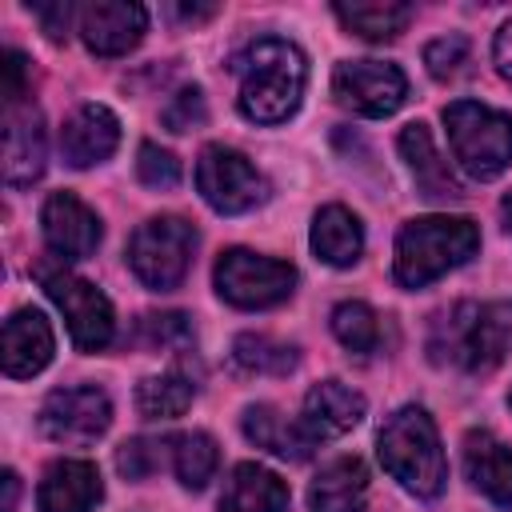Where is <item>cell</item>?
I'll list each match as a JSON object with an SVG mask.
<instances>
[{
    "label": "cell",
    "mask_w": 512,
    "mask_h": 512,
    "mask_svg": "<svg viewBox=\"0 0 512 512\" xmlns=\"http://www.w3.org/2000/svg\"><path fill=\"white\" fill-rule=\"evenodd\" d=\"M332 332H336V340H340L348 352H356V356H368V352H376V344H380L376 312H372L364 300H344V304H336V312H332Z\"/></svg>",
    "instance_id": "obj_28"
},
{
    "label": "cell",
    "mask_w": 512,
    "mask_h": 512,
    "mask_svg": "<svg viewBox=\"0 0 512 512\" xmlns=\"http://www.w3.org/2000/svg\"><path fill=\"white\" fill-rule=\"evenodd\" d=\"M24 76H28L24 52L8 48V52H4V104H20V100H24Z\"/></svg>",
    "instance_id": "obj_35"
},
{
    "label": "cell",
    "mask_w": 512,
    "mask_h": 512,
    "mask_svg": "<svg viewBox=\"0 0 512 512\" xmlns=\"http://www.w3.org/2000/svg\"><path fill=\"white\" fill-rule=\"evenodd\" d=\"M136 176L148 188H176L180 184V160L156 144H140V160H136Z\"/></svg>",
    "instance_id": "obj_31"
},
{
    "label": "cell",
    "mask_w": 512,
    "mask_h": 512,
    "mask_svg": "<svg viewBox=\"0 0 512 512\" xmlns=\"http://www.w3.org/2000/svg\"><path fill=\"white\" fill-rule=\"evenodd\" d=\"M44 172V124L32 104H8L4 112V184L24 188Z\"/></svg>",
    "instance_id": "obj_14"
},
{
    "label": "cell",
    "mask_w": 512,
    "mask_h": 512,
    "mask_svg": "<svg viewBox=\"0 0 512 512\" xmlns=\"http://www.w3.org/2000/svg\"><path fill=\"white\" fill-rule=\"evenodd\" d=\"M376 452H380V464L416 496L432 500L440 496L444 488V476H448V464H444V448H440V436H436V424L424 408L408 404L400 412H392L380 428V440H376Z\"/></svg>",
    "instance_id": "obj_4"
},
{
    "label": "cell",
    "mask_w": 512,
    "mask_h": 512,
    "mask_svg": "<svg viewBox=\"0 0 512 512\" xmlns=\"http://www.w3.org/2000/svg\"><path fill=\"white\" fill-rule=\"evenodd\" d=\"M112 424V404L96 384L56 388L40 408V428L56 444H92Z\"/></svg>",
    "instance_id": "obj_11"
},
{
    "label": "cell",
    "mask_w": 512,
    "mask_h": 512,
    "mask_svg": "<svg viewBox=\"0 0 512 512\" xmlns=\"http://www.w3.org/2000/svg\"><path fill=\"white\" fill-rule=\"evenodd\" d=\"M332 96L360 116H392L408 96V80L388 60H344L332 72Z\"/></svg>",
    "instance_id": "obj_10"
},
{
    "label": "cell",
    "mask_w": 512,
    "mask_h": 512,
    "mask_svg": "<svg viewBox=\"0 0 512 512\" xmlns=\"http://www.w3.org/2000/svg\"><path fill=\"white\" fill-rule=\"evenodd\" d=\"M368 500V468L356 456H340L308 488L312 512H364Z\"/></svg>",
    "instance_id": "obj_22"
},
{
    "label": "cell",
    "mask_w": 512,
    "mask_h": 512,
    "mask_svg": "<svg viewBox=\"0 0 512 512\" xmlns=\"http://www.w3.org/2000/svg\"><path fill=\"white\" fill-rule=\"evenodd\" d=\"M120 144V120L104 104H80L60 128V152L72 168H92L108 160Z\"/></svg>",
    "instance_id": "obj_15"
},
{
    "label": "cell",
    "mask_w": 512,
    "mask_h": 512,
    "mask_svg": "<svg viewBox=\"0 0 512 512\" xmlns=\"http://www.w3.org/2000/svg\"><path fill=\"white\" fill-rule=\"evenodd\" d=\"M196 248V228L180 216H152L132 232L128 264L152 292H168L184 280Z\"/></svg>",
    "instance_id": "obj_6"
},
{
    "label": "cell",
    "mask_w": 512,
    "mask_h": 512,
    "mask_svg": "<svg viewBox=\"0 0 512 512\" xmlns=\"http://www.w3.org/2000/svg\"><path fill=\"white\" fill-rule=\"evenodd\" d=\"M220 512H288V484L260 464H236L224 480Z\"/></svg>",
    "instance_id": "obj_21"
},
{
    "label": "cell",
    "mask_w": 512,
    "mask_h": 512,
    "mask_svg": "<svg viewBox=\"0 0 512 512\" xmlns=\"http://www.w3.org/2000/svg\"><path fill=\"white\" fill-rule=\"evenodd\" d=\"M340 16V24L364 40H396L408 20H412V4H392V0H356V4H336L332 8Z\"/></svg>",
    "instance_id": "obj_25"
},
{
    "label": "cell",
    "mask_w": 512,
    "mask_h": 512,
    "mask_svg": "<svg viewBox=\"0 0 512 512\" xmlns=\"http://www.w3.org/2000/svg\"><path fill=\"white\" fill-rule=\"evenodd\" d=\"M192 396H196L192 380H184V376H176V372H168V376H148V380L136 384V408H140V416H148V420H172V416H180V412L192 404Z\"/></svg>",
    "instance_id": "obj_26"
},
{
    "label": "cell",
    "mask_w": 512,
    "mask_h": 512,
    "mask_svg": "<svg viewBox=\"0 0 512 512\" xmlns=\"http://www.w3.org/2000/svg\"><path fill=\"white\" fill-rule=\"evenodd\" d=\"M40 228H44V240L48 248L60 256V260H84L96 252L104 228H100V216L76 200L72 192H56L44 200V212H40Z\"/></svg>",
    "instance_id": "obj_13"
},
{
    "label": "cell",
    "mask_w": 512,
    "mask_h": 512,
    "mask_svg": "<svg viewBox=\"0 0 512 512\" xmlns=\"http://www.w3.org/2000/svg\"><path fill=\"white\" fill-rule=\"evenodd\" d=\"M400 156L408 160L420 196H428V200H460V196H464L460 180L452 176L448 160L436 152L432 132H428L424 124H408V128L400 132Z\"/></svg>",
    "instance_id": "obj_20"
},
{
    "label": "cell",
    "mask_w": 512,
    "mask_h": 512,
    "mask_svg": "<svg viewBox=\"0 0 512 512\" xmlns=\"http://www.w3.org/2000/svg\"><path fill=\"white\" fill-rule=\"evenodd\" d=\"M40 276H44V288H48L52 304L64 312L76 348L80 352H100L116 332L108 296L96 284H88V280H80L72 272H40Z\"/></svg>",
    "instance_id": "obj_9"
},
{
    "label": "cell",
    "mask_w": 512,
    "mask_h": 512,
    "mask_svg": "<svg viewBox=\"0 0 512 512\" xmlns=\"http://www.w3.org/2000/svg\"><path fill=\"white\" fill-rule=\"evenodd\" d=\"M216 464H220V452H216V440L208 432L172 436V468H176L184 488H204L212 480Z\"/></svg>",
    "instance_id": "obj_27"
},
{
    "label": "cell",
    "mask_w": 512,
    "mask_h": 512,
    "mask_svg": "<svg viewBox=\"0 0 512 512\" xmlns=\"http://www.w3.org/2000/svg\"><path fill=\"white\" fill-rule=\"evenodd\" d=\"M52 360V324L36 308H20L4 320V372L12 380L36 376Z\"/></svg>",
    "instance_id": "obj_19"
},
{
    "label": "cell",
    "mask_w": 512,
    "mask_h": 512,
    "mask_svg": "<svg viewBox=\"0 0 512 512\" xmlns=\"http://www.w3.org/2000/svg\"><path fill=\"white\" fill-rule=\"evenodd\" d=\"M196 188L224 216L248 212L268 200V180L248 164V156H240L236 148H224V144H208L200 152Z\"/></svg>",
    "instance_id": "obj_8"
},
{
    "label": "cell",
    "mask_w": 512,
    "mask_h": 512,
    "mask_svg": "<svg viewBox=\"0 0 512 512\" xmlns=\"http://www.w3.org/2000/svg\"><path fill=\"white\" fill-rule=\"evenodd\" d=\"M244 436L252 444H260V448L284 456V460H308L312 448H316V440L304 432V424L300 420L288 424L272 404H252L244 412Z\"/></svg>",
    "instance_id": "obj_24"
},
{
    "label": "cell",
    "mask_w": 512,
    "mask_h": 512,
    "mask_svg": "<svg viewBox=\"0 0 512 512\" xmlns=\"http://www.w3.org/2000/svg\"><path fill=\"white\" fill-rule=\"evenodd\" d=\"M508 408H512V392H508Z\"/></svg>",
    "instance_id": "obj_40"
},
{
    "label": "cell",
    "mask_w": 512,
    "mask_h": 512,
    "mask_svg": "<svg viewBox=\"0 0 512 512\" xmlns=\"http://www.w3.org/2000/svg\"><path fill=\"white\" fill-rule=\"evenodd\" d=\"M172 440H148V436H136V440H128V444H120V452H116V468L128 476V480H144V476H152L160 464H164V448H168Z\"/></svg>",
    "instance_id": "obj_30"
},
{
    "label": "cell",
    "mask_w": 512,
    "mask_h": 512,
    "mask_svg": "<svg viewBox=\"0 0 512 512\" xmlns=\"http://www.w3.org/2000/svg\"><path fill=\"white\" fill-rule=\"evenodd\" d=\"M360 248H364V228L348 208L328 204V208L316 212V220H312V252L324 264L348 268V264L360 260Z\"/></svg>",
    "instance_id": "obj_23"
},
{
    "label": "cell",
    "mask_w": 512,
    "mask_h": 512,
    "mask_svg": "<svg viewBox=\"0 0 512 512\" xmlns=\"http://www.w3.org/2000/svg\"><path fill=\"white\" fill-rule=\"evenodd\" d=\"M480 248V228L468 216H416L396 236V280L424 288L448 268H460Z\"/></svg>",
    "instance_id": "obj_3"
},
{
    "label": "cell",
    "mask_w": 512,
    "mask_h": 512,
    "mask_svg": "<svg viewBox=\"0 0 512 512\" xmlns=\"http://www.w3.org/2000/svg\"><path fill=\"white\" fill-rule=\"evenodd\" d=\"M492 52H496V68H500V76H504V80H512V20L496 32Z\"/></svg>",
    "instance_id": "obj_37"
},
{
    "label": "cell",
    "mask_w": 512,
    "mask_h": 512,
    "mask_svg": "<svg viewBox=\"0 0 512 512\" xmlns=\"http://www.w3.org/2000/svg\"><path fill=\"white\" fill-rule=\"evenodd\" d=\"M232 360H236L240 368H248V372H272V376H280V372H292V368H296V348L276 344L272 336L244 332V336H236V344H232Z\"/></svg>",
    "instance_id": "obj_29"
},
{
    "label": "cell",
    "mask_w": 512,
    "mask_h": 512,
    "mask_svg": "<svg viewBox=\"0 0 512 512\" xmlns=\"http://www.w3.org/2000/svg\"><path fill=\"white\" fill-rule=\"evenodd\" d=\"M104 496L100 472L88 460H56L40 488H36V508L40 512H96Z\"/></svg>",
    "instance_id": "obj_16"
},
{
    "label": "cell",
    "mask_w": 512,
    "mask_h": 512,
    "mask_svg": "<svg viewBox=\"0 0 512 512\" xmlns=\"http://www.w3.org/2000/svg\"><path fill=\"white\" fill-rule=\"evenodd\" d=\"M232 72L240 76V112L256 124H280L300 108L308 64L292 40L260 36L232 56Z\"/></svg>",
    "instance_id": "obj_1"
},
{
    "label": "cell",
    "mask_w": 512,
    "mask_h": 512,
    "mask_svg": "<svg viewBox=\"0 0 512 512\" xmlns=\"http://www.w3.org/2000/svg\"><path fill=\"white\" fill-rule=\"evenodd\" d=\"M464 472L492 504L512 508V448L488 428H472L464 436Z\"/></svg>",
    "instance_id": "obj_17"
},
{
    "label": "cell",
    "mask_w": 512,
    "mask_h": 512,
    "mask_svg": "<svg viewBox=\"0 0 512 512\" xmlns=\"http://www.w3.org/2000/svg\"><path fill=\"white\" fill-rule=\"evenodd\" d=\"M452 156L476 180H492L512 164V116L476 100H452L444 108Z\"/></svg>",
    "instance_id": "obj_5"
},
{
    "label": "cell",
    "mask_w": 512,
    "mask_h": 512,
    "mask_svg": "<svg viewBox=\"0 0 512 512\" xmlns=\"http://www.w3.org/2000/svg\"><path fill=\"white\" fill-rule=\"evenodd\" d=\"M80 20V40L96 56H124L128 48L140 44L148 12L128 0H92L76 12Z\"/></svg>",
    "instance_id": "obj_12"
},
{
    "label": "cell",
    "mask_w": 512,
    "mask_h": 512,
    "mask_svg": "<svg viewBox=\"0 0 512 512\" xmlns=\"http://www.w3.org/2000/svg\"><path fill=\"white\" fill-rule=\"evenodd\" d=\"M140 332L156 348H172V344H188L192 340V324H188L184 312H152V316L140 320Z\"/></svg>",
    "instance_id": "obj_33"
},
{
    "label": "cell",
    "mask_w": 512,
    "mask_h": 512,
    "mask_svg": "<svg viewBox=\"0 0 512 512\" xmlns=\"http://www.w3.org/2000/svg\"><path fill=\"white\" fill-rule=\"evenodd\" d=\"M364 420V396L352 392L348 384L340 380H320L308 396H304V432L312 440H332V436H344L352 432L356 424Z\"/></svg>",
    "instance_id": "obj_18"
},
{
    "label": "cell",
    "mask_w": 512,
    "mask_h": 512,
    "mask_svg": "<svg viewBox=\"0 0 512 512\" xmlns=\"http://www.w3.org/2000/svg\"><path fill=\"white\" fill-rule=\"evenodd\" d=\"M32 12L44 20V32L52 40H64V28H68V16H72V4H32Z\"/></svg>",
    "instance_id": "obj_36"
},
{
    "label": "cell",
    "mask_w": 512,
    "mask_h": 512,
    "mask_svg": "<svg viewBox=\"0 0 512 512\" xmlns=\"http://www.w3.org/2000/svg\"><path fill=\"white\" fill-rule=\"evenodd\" d=\"M296 288V268L248 248H228L216 260V292L236 308H272Z\"/></svg>",
    "instance_id": "obj_7"
},
{
    "label": "cell",
    "mask_w": 512,
    "mask_h": 512,
    "mask_svg": "<svg viewBox=\"0 0 512 512\" xmlns=\"http://www.w3.org/2000/svg\"><path fill=\"white\" fill-rule=\"evenodd\" d=\"M204 116H208V108H204L200 88H184V92H176L172 104L164 108V124H168L172 132H188V128H196V124H204Z\"/></svg>",
    "instance_id": "obj_34"
},
{
    "label": "cell",
    "mask_w": 512,
    "mask_h": 512,
    "mask_svg": "<svg viewBox=\"0 0 512 512\" xmlns=\"http://www.w3.org/2000/svg\"><path fill=\"white\" fill-rule=\"evenodd\" d=\"M16 492H20L16 472H4V512H16Z\"/></svg>",
    "instance_id": "obj_38"
},
{
    "label": "cell",
    "mask_w": 512,
    "mask_h": 512,
    "mask_svg": "<svg viewBox=\"0 0 512 512\" xmlns=\"http://www.w3.org/2000/svg\"><path fill=\"white\" fill-rule=\"evenodd\" d=\"M500 216H504V224H508V232H512V192L500 200Z\"/></svg>",
    "instance_id": "obj_39"
},
{
    "label": "cell",
    "mask_w": 512,
    "mask_h": 512,
    "mask_svg": "<svg viewBox=\"0 0 512 512\" xmlns=\"http://www.w3.org/2000/svg\"><path fill=\"white\" fill-rule=\"evenodd\" d=\"M424 64H428V72H432L436 80L456 76V72L468 64V40H464V36H440V40H432V44L424 48Z\"/></svg>",
    "instance_id": "obj_32"
},
{
    "label": "cell",
    "mask_w": 512,
    "mask_h": 512,
    "mask_svg": "<svg viewBox=\"0 0 512 512\" xmlns=\"http://www.w3.org/2000/svg\"><path fill=\"white\" fill-rule=\"evenodd\" d=\"M432 360L464 372H488L512 352V300L456 304L432 328Z\"/></svg>",
    "instance_id": "obj_2"
}]
</instances>
